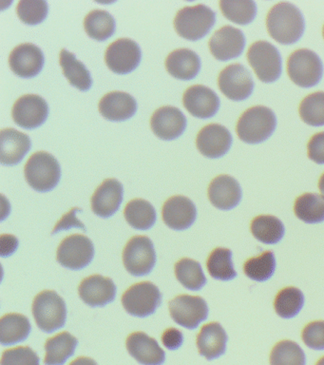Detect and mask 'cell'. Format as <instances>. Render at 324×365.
<instances>
[{
  "instance_id": "cell-41",
  "label": "cell",
  "mask_w": 324,
  "mask_h": 365,
  "mask_svg": "<svg viewBox=\"0 0 324 365\" xmlns=\"http://www.w3.org/2000/svg\"><path fill=\"white\" fill-rule=\"evenodd\" d=\"M305 354L292 341L278 342L270 355V365H305Z\"/></svg>"
},
{
  "instance_id": "cell-36",
  "label": "cell",
  "mask_w": 324,
  "mask_h": 365,
  "mask_svg": "<svg viewBox=\"0 0 324 365\" xmlns=\"http://www.w3.org/2000/svg\"><path fill=\"white\" fill-rule=\"evenodd\" d=\"M207 270L213 279L231 281L237 277L232 262L231 250L218 247L210 254L207 262Z\"/></svg>"
},
{
  "instance_id": "cell-26",
  "label": "cell",
  "mask_w": 324,
  "mask_h": 365,
  "mask_svg": "<svg viewBox=\"0 0 324 365\" xmlns=\"http://www.w3.org/2000/svg\"><path fill=\"white\" fill-rule=\"evenodd\" d=\"M99 111L110 121H125L132 118L137 110V103L130 94L123 91H112L102 97Z\"/></svg>"
},
{
  "instance_id": "cell-22",
  "label": "cell",
  "mask_w": 324,
  "mask_h": 365,
  "mask_svg": "<svg viewBox=\"0 0 324 365\" xmlns=\"http://www.w3.org/2000/svg\"><path fill=\"white\" fill-rule=\"evenodd\" d=\"M123 185L118 180H105L92 197V210L101 218H109L117 212L123 201Z\"/></svg>"
},
{
  "instance_id": "cell-19",
  "label": "cell",
  "mask_w": 324,
  "mask_h": 365,
  "mask_svg": "<svg viewBox=\"0 0 324 365\" xmlns=\"http://www.w3.org/2000/svg\"><path fill=\"white\" fill-rule=\"evenodd\" d=\"M183 102L187 110L200 119L211 118L220 108V99L215 91L203 85L187 88L184 93Z\"/></svg>"
},
{
  "instance_id": "cell-10",
  "label": "cell",
  "mask_w": 324,
  "mask_h": 365,
  "mask_svg": "<svg viewBox=\"0 0 324 365\" xmlns=\"http://www.w3.org/2000/svg\"><path fill=\"white\" fill-rule=\"evenodd\" d=\"M95 257V247L88 237L73 234L59 245L56 259L62 267L80 270L88 267Z\"/></svg>"
},
{
  "instance_id": "cell-45",
  "label": "cell",
  "mask_w": 324,
  "mask_h": 365,
  "mask_svg": "<svg viewBox=\"0 0 324 365\" xmlns=\"http://www.w3.org/2000/svg\"><path fill=\"white\" fill-rule=\"evenodd\" d=\"M303 341L313 350H324V322H313L303 331Z\"/></svg>"
},
{
  "instance_id": "cell-15",
  "label": "cell",
  "mask_w": 324,
  "mask_h": 365,
  "mask_svg": "<svg viewBox=\"0 0 324 365\" xmlns=\"http://www.w3.org/2000/svg\"><path fill=\"white\" fill-rule=\"evenodd\" d=\"M209 50L219 61H229L240 56L246 47L243 31L232 26H224L209 40Z\"/></svg>"
},
{
  "instance_id": "cell-4",
  "label": "cell",
  "mask_w": 324,
  "mask_h": 365,
  "mask_svg": "<svg viewBox=\"0 0 324 365\" xmlns=\"http://www.w3.org/2000/svg\"><path fill=\"white\" fill-rule=\"evenodd\" d=\"M216 21V14L206 5L187 6L176 14L174 27L181 37L197 41L206 36Z\"/></svg>"
},
{
  "instance_id": "cell-13",
  "label": "cell",
  "mask_w": 324,
  "mask_h": 365,
  "mask_svg": "<svg viewBox=\"0 0 324 365\" xmlns=\"http://www.w3.org/2000/svg\"><path fill=\"white\" fill-rule=\"evenodd\" d=\"M142 51L135 41L120 38L113 42L105 53V62L110 70L117 74L132 73L140 64Z\"/></svg>"
},
{
  "instance_id": "cell-50",
  "label": "cell",
  "mask_w": 324,
  "mask_h": 365,
  "mask_svg": "<svg viewBox=\"0 0 324 365\" xmlns=\"http://www.w3.org/2000/svg\"><path fill=\"white\" fill-rule=\"evenodd\" d=\"M70 365H98L93 359L86 358V356H80L75 359Z\"/></svg>"
},
{
  "instance_id": "cell-16",
  "label": "cell",
  "mask_w": 324,
  "mask_h": 365,
  "mask_svg": "<svg viewBox=\"0 0 324 365\" xmlns=\"http://www.w3.org/2000/svg\"><path fill=\"white\" fill-rule=\"evenodd\" d=\"M44 62L43 51L32 43L16 46L9 56L11 70L22 78H32L38 76L43 68Z\"/></svg>"
},
{
  "instance_id": "cell-42",
  "label": "cell",
  "mask_w": 324,
  "mask_h": 365,
  "mask_svg": "<svg viewBox=\"0 0 324 365\" xmlns=\"http://www.w3.org/2000/svg\"><path fill=\"white\" fill-rule=\"evenodd\" d=\"M301 118L312 127L324 125V91L309 94L298 108Z\"/></svg>"
},
{
  "instance_id": "cell-43",
  "label": "cell",
  "mask_w": 324,
  "mask_h": 365,
  "mask_svg": "<svg viewBox=\"0 0 324 365\" xmlns=\"http://www.w3.org/2000/svg\"><path fill=\"white\" fill-rule=\"evenodd\" d=\"M49 6L41 0H21L16 7L19 19L27 25L41 24L48 16Z\"/></svg>"
},
{
  "instance_id": "cell-33",
  "label": "cell",
  "mask_w": 324,
  "mask_h": 365,
  "mask_svg": "<svg viewBox=\"0 0 324 365\" xmlns=\"http://www.w3.org/2000/svg\"><path fill=\"white\" fill-rule=\"evenodd\" d=\"M251 231L258 242L266 245H276L283 238L286 228L277 217L261 215L253 220Z\"/></svg>"
},
{
  "instance_id": "cell-47",
  "label": "cell",
  "mask_w": 324,
  "mask_h": 365,
  "mask_svg": "<svg viewBox=\"0 0 324 365\" xmlns=\"http://www.w3.org/2000/svg\"><path fill=\"white\" fill-rule=\"evenodd\" d=\"M78 211H81V208H73L70 212L65 214L61 221L58 222V225H56V227L53 228L52 234L58 233L61 230H70L72 227L80 228V230L84 231L86 230L85 225L76 218L75 214Z\"/></svg>"
},
{
  "instance_id": "cell-40",
  "label": "cell",
  "mask_w": 324,
  "mask_h": 365,
  "mask_svg": "<svg viewBox=\"0 0 324 365\" xmlns=\"http://www.w3.org/2000/svg\"><path fill=\"white\" fill-rule=\"evenodd\" d=\"M276 259L272 251H266L260 256L249 259L244 264V270L246 275L255 282H266L274 274Z\"/></svg>"
},
{
  "instance_id": "cell-39",
  "label": "cell",
  "mask_w": 324,
  "mask_h": 365,
  "mask_svg": "<svg viewBox=\"0 0 324 365\" xmlns=\"http://www.w3.org/2000/svg\"><path fill=\"white\" fill-rule=\"evenodd\" d=\"M220 8L221 13L227 19L239 25L250 24L257 14V6L254 1H250V0L247 1L221 0Z\"/></svg>"
},
{
  "instance_id": "cell-24",
  "label": "cell",
  "mask_w": 324,
  "mask_h": 365,
  "mask_svg": "<svg viewBox=\"0 0 324 365\" xmlns=\"http://www.w3.org/2000/svg\"><path fill=\"white\" fill-rule=\"evenodd\" d=\"M31 145L32 143L26 133L13 128H4L0 133V163L4 165L19 164Z\"/></svg>"
},
{
  "instance_id": "cell-38",
  "label": "cell",
  "mask_w": 324,
  "mask_h": 365,
  "mask_svg": "<svg viewBox=\"0 0 324 365\" xmlns=\"http://www.w3.org/2000/svg\"><path fill=\"white\" fill-rule=\"evenodd\" d=\"M304 304V296L296 287H286L278 293L275 299V310L283 319H292L301 312Z\"/></svg>"
},
{
  "instance_id": "cell-5",
  "label": "cell",
  "mask_w": 324,
  "mask_h": 365,
  "mask_svg": "<svg viewBox=\"0 0 324 365\" xmlns=\"http://www.w3.org/2000/svg\"><path fill=\"white\" fill-rule=\"evenodd\" d=\"M32 309L36 324L45 333L55 332L66 324V304L56 291L39 293L33 299Z\"/></svg>"
},
{
  "instance_id": "cell-28",
  "label": "cell",
  "mask_w": 324,
  "mask_h": 365,
  "mask_svg": "<svg viewBox=\"0 0 324 365\" xmlns=\"http://www.w3.org/2000/svg\"><path fill=\"white\" fill-rule=\"evenodd\" d=\"M167 73L180 80H192L198 76L201 68V59L198 54L189 48H178L167 57Z\"/></svg>"
},
{
  "instance_id": "cell-25",
  "label": "cell",
  "mask_w": 324,
  "mask_h": 365,
  "mask_svg": "<svg viewBox=\"0 0 324 365\" xmlns=\"http://www.w3.org/2000/svg\"><path fill=\"white\" fill-rule=\"evenodd\" d=\"M209 198L215 207L230 210L237 207L241 200V188L237 180L229 175L213 179L209 187Z\"/></svg>"
},
{
  "instance_id": "cell-23",
  "label": "cell",
  "mask_w": 324,
  "mask_h": 365,
  "mask_svg": "<svg viewBox=\"0 0 324 365\" xmlns=\"http://www.w3.org/2000/svg\"><path fill=\"white\" fill-rule=\"evenodd\" d=\"M127 349L130 355L142 365H162L166 359V353L155 339L146 333L135 332L127 336Z\"/></svg>"
},
{
  "instance_id": "cell-52",
  "label": "cell",
  "mask_w": 324,
  "mask_h": 365,
  "mask_svg": "<svg viewBox=\"0 0 324 365\" xmlns=\"http://www.w3.org/2000/svg\"><path fill=\"white\" fill-rule=\"evenodd\" d=\"M315 365H324V356L323 358H321L320 361L317 362V364Z\"/></svg>"
},
{
  "instance_id": "cell-53",
  "label": "cell",
  "mask_w": 324,
  "mask_h": 365,
  "mask_svg": "<svg viewBox=\"0 0 324 365\" xmlns=\"http://www.w3.org/2000/svg\"><path fill=\"white\" fill-rule=\"evenodd\" d=\"M323 38H324V26H323Z\"/></svg>"
},
{
  "instance_id": "cell-20",
  "label": "cell",
  "mask_w": 324,
  "mask_h": 365,
  "mask_svg": "<svg viewBox=\"0 0 324 365\" xmlns=\"http://www.w3.org/2000/svg\"><path fill=\"white\" fill-rule=\"evenodd\" d=\"M162 215L164 224L172 230H184L194 224L197 210L192 200L177 195L167 200Z\"/></svg>"
},
{
  "instance_id": "cell-35",
  "label": "cell",
  "mask_w": 324,
  "mask_h": 365,
  "mask_svg": "<svg viewBox=\"0 0 324 365\" xmlns=\"http://www.w3.org/2000/svg\"><path fill=\"white\" fill-rule=\"evenodd\" d=\"M88 36L98 41H105L115 31V20L109 11L95 10L90 11L84 20Z\"/></svg>"
},
{
  "instance_id": "cell-29",
  "label": "cell",
  "mask_w": 324,
  "mask_h": 365,
  "mask_svg": "<svg viewBox=\"0 0 324 365\" xmlns=\"http://www.w3.org/2000/svg\"><path fill=\"white\" fill-rule=\"evenodd\" d=\"M78 344V339L69 332H62L48 339L45 344L44 364L63 365L68 359L75 355Z\"/></svg>"
},
{
  "instance_id": "cell-9",
  "label": "cell",
  "mask_w": 324,
  "mask_h": 365,
  "mask_svg": "<svg viewBox=\"0 0 324 365\" xmlns=\"http://www.w3.org/2000/svg\"><path fill=\"white\" fill-rule=\"evenodd\" d=\"M123 264L132 276L149 275L156 264V252L152 240L147 236H135L123 251Z\"/></svg>"
},
{
  "instance_id": "cell-48",
  "label": "cell",
  "mask_w": 324,
  "mask_h": 365,
  "mask_svg": "<svg viewBox=\"0 0 324 365\" xmlns=\"http://www.w3.org/2000/svg\"><path fill=\"white\" fill-rule=\"evenodd\" d=\"M162 342L169 350H177L184 342L183 333L176 328H169L162 336Z\"/></svg>"
},
{
  "instance_id": "cell-3",
  "label": "cell",
  "mask_w": 324,
  "mask_h": 365,
  "mask_svg": "<svg viewBox=\"0 0 324 365\" xmlns=\"http://www.w3.org/2000/svg\"><path fill=\"white\" fill-rule=\"evenodd\" d=\"M24 174L31 187L38 192H47L58 185L61 177V168L52 154L38 151L28 160Z\"/></svg>"
},
{
  "instance_id": "cell-18",
  "label": "cell",
  "mask_w": 324,
  "mask_h": 365,
  "mask_svg": "<svg viewBox=\"0 0 324 365\" xmlns=\"http://www.w3.org/2000/svg\"><path fill=\"white\" fill-rule=\"evenodd\" d=\"M150 127L159 138L170 141L183 134L187 128V118L179 108L164 106L152 114Z\"/></svg>"
},
{
  "instance_id": "cell-17",
  "label": "cell",
  "mask_w": 324,
  "mask_h": 365,
  "mask_svg": "<svg viewBox=\"0 0 324 365\" xmlns=\"http://www.w3.org/2000/svg\"><path fill=\"white\" fill-rule=\"evenodd\" d=\"M232 145V135L224 125L210 124L202 128L196 138L199 151L207 158H220L229 153Z\"/></svg>"
},
{
  "instance_id": "cell-11",
  "label": "cell",
  "mask_w": 324,
  "mask_h": 365,
  "mask_svg": "<svg viewBox=\"0 0 324 365\" xmlns=\"http://www.w3.org/2000/svg\"><path fill=\"white\" fill-rule=\"evenodd\" d=\"M169 304L173 321L187 329H196L209 317V307L201 297L180 295Z\"/></svg>"
},
{
  "instance_id": "cell-27",
  "label": "cell",
  "mask_w": 324,
  "mask_h": 365,
  "mask_svg": "<svg viewBox=\"0 0 324 365\" xmlns=\"http://www.w3.org/2000/svg\"><path fill=\"white\" fill-rule=\"evenodd\" d=\"M227 339L226 331L219 322L204 325L197 336L199 353L209 361L220 358L226 353Z\"/></svg>"
},
{
  "instance_id": "cell-1",
  "label": "cell",
  "mask_w": 324,
  "mask_h": 365,
  "mask_svg": "<svg viewBox=\"0 0 324 365\" xmlns=\"http://www.w3.org/2000/svg\"><path fill=\"white\" fill-rule=\"evenodd\" d=\"M266 27L270 36L283 45H292L301 38L305 30V21L297 6L281 2L269 11Z\"/></svg>"
},
{
  "instance_id": "cell-37",
  "label": "cell",
  "mask_w": 324,
  "mask_h": 365,
  "mask_svg": "<svg viewBox=\"0 0 324 365\" xmlns=\"http://www.w3.org/2000/svg\"><path fill=\"white\" fill-rule=\"evenodd\" d=\"M175 276L187 289L199 291L207 284V278L200 262L184 258L176 262Z\"/></svg>"
},
{
  "instance_id": "cell-14",
  "label": "cell",
  "mask_w": 324,
  "mask_h": 365,
  "mask_svg": "<svg viewBox=\"0 0 324 365\" xmlns=\"http://www.w3.org/2000/svg\"><path fill=\"white\" fill-rule=\"evenodd\" d=\"M14 121L19 127L33 130L43 125L49 115V107L43 97L38 94H26L14 105Z\"/></svg>"
},
{
  "instance_id": "cell-51",
  "label": "cell",
  "mask_w": 324,
  "mask_h": 365,
  "mask_svg": "<svg viewBox=\"0 0 324 365\" xmlns=\"http://www.w3.org/2000/svg\"><path fill=\"white\" fill-rule=\"evenodd\" d=\"M318 188H320L321 195L324 197V173L321 175L320 182H318Z\"/></svg>"
},
{
  "instance_id": "cell-44",
  "label": "cell",
  "mask_w": 324,
  "mask_h": 365,
  "mask_svg": "<svg viewBox=\"0 0 324 365\" xmlns=\"http://www.w3.org/2000/svg\"><path fill=\"white\" fill-rule=\"evenodd\" d=\"M1 365H41V359L32 348L19 346L4 351Z\"/></svg>"
},
{
  "instance_id": "cell-30",
  "label": "cell",
  "mask_w": 324,
  "mask_h": 365,
  "mask_svg": "<svg viewBox=\"0 0 324 365\" xmlns=\"http://www.w3.org/2000/svg\"><path fill=\"white\" fill-rule=\"evenodd\" d=\"M61 66L70 84L82 91H89L93 85L92 76L83 63L76 59L75 54L63 48L59 54Z\"/></svg>"
},
{
  "instance_id": "cell-12",
  "label": "cell",
  "mask_w": 324,
  "mask_h": 365,
  "mask_svg": "<svg viewBox=\"0 0 324 365\" xmlns=\"http://www.w3.org/2000/svg\"><path fill=\"white\" fill-rule=\"evenodd\" d=\"M218 85L221 93L233 101L249 98L254 90L251 73L241 64H232L224 68L219 76Z\"/></svg>"
},
{
  "instance_id": "cell-32",
  "label": "cell",
  "mask_w": 324,
  "mask_h": 365,
  "mask_svg": "<svg viewBox=\"0 0 324 365\" xmlns=\"http://www.w3.org/2000/svg\"><path fill=\"white\" fill-rule=\"evenodd\" d=\"M124 215L127 224L135 230H150L156 222L155 208L150 202L143 199H135L127 202Z\"/></svg>"
},
{
  "instance_id": "cell-49",
  "label": "cell",
  "mask_w": 324,
  "mask_h": 365,
  "mask_svg": "<svg viewBox=\"0 0 324 365\" xmlns=\"http://www.w3.org/2000/svg\"><path fill=\"white\" fill-rule=\"evenodd\" d=\"M19 247V240L13 235L4 234L0 237V256L9 257L16 252Z\"/></svg>"
},
{
  "instance_id": "cell-31",
  "label": "cell",
  "mask_w": 324,
  "mask_h": 365,
  "mask_svg": "<svg viewBox=\"0 0 324 365\" xmlns=\"http://www.w3.org/2000/svg\"><path fill=\"white\" fill-rule=\"evenodd\" d=\"M31 329L32 327L27 317L21 314H7L0 321V341L2 345L19 344L27 339Z\"/></svg>"
},
{
  "instance_id": "cell-8",
  "label": "cell",
  "mask_w": 324,
  "mask_h": 365,
  "mask_svg": "<svg viewBox=\"0 0 324 365\" xmlns=\"http://www.w3.org/2000/svg\"><path fill=\"white\" fill-rule=\"evenodd\" d=\"M122 304L130 315L146 318L152 315L162 304V293L152 282L133 284L122 296Z\"/></svg>"
},
{
  "instance_id": "cell-21",
  "label": "cell",
  "mask_w": 324,
  "mask_h": 365,
  "mask_svg": "<svg viewBox=\"0 0 324 365\" xmlns=\"http://www.w3.org/2000/svg\"><path fill=\"white\" fill-rule=\"evenodd\" d=\"M78 293L82 301L89 307H102L115 301L116 287L112 279L93 275L81 282Z\"/></svg>"
},
{
  "instance_id": "cell-2",
  "label": "cell",
  "mask_w": 324,
  "mask_h": 365,
  "mask_svg": "<svg viewBox=\"0 0 324 365\" xmlns=\"http://www.w3.org/2000/svg\"><path fill=\"white\" fill-rule=\"evenodd\" d=\"M277 127V117L270 108L256 106L249 108L239 119L237 134L246 144H260L272 135Z\"/></svg>"
},
{
  "instance_id": "cell-6",
  "label": "cell",
  "mask_w": 324,
  "mask_h": 365,
  "mask_svg": "<svg viewBox=\"0 0 324 365\" xmlns=\"http://www.w3.org/2000/svg\"><path fill=\"white\" fill-rule=\"evenodd\" d=\"M287 73L298 87H314L323 78V61L315 51L308 48H301L289 56Z\"/></svg>"
},
{
  "instance_id": "cell-34",
  "label": "cell",
  "mask_w": 324,
  "mask_h": 365,
  "mask_svg": "<svg viewBox=\"0 0 324 365\" xmlns=\"http://www.w3.org/2000/svg\"><path fill=\"white\" fill-rule=\"evenodd\" d=\"M296 216L307 224L324 221V197L317 193H305L296 200Z\"/></svg>"
},
{
  "instance_id": "cell-7",
  "label": "cell",
  "mask_w": 324,
  "mask_h": 365,
  "mask_svg": "<svg viewBox=\"0 0 324 365\" xmlns=\"http://www.w3.org/2000/svg\"><path fill=\"white\" fill-rule=\"evenodd\" d=\"M247 60L261 82L273 83L280 78L281 56L280 51L271 43H253L247 53Z\"/></svg>"
},
{
  "instance_id": "cell-46",
  "label": "cell",
  "mask_w": 324,
  "mask_h": 365,
  "mask_svg": "<svg viewBox=\"0 0 324 365\" xmlns=\"http://www.w3.org/2000/svg\"><path fill=\"white\" fill-rule=\"evenodd\" d=\"M308 157L318 165H324V131L318 133L310 139L308 145Z\"/></svg>"
}]
</instances>
